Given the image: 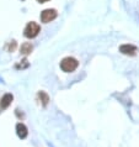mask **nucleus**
<instances>
[{"mask_svg":"<svg viewBox=\"0 0 139 147\" xmlns=\"http://www.w3.org/2000/svg\"><path fill=\"white\" fill-rule=\"evenodd\" d=\"M78 66H79V62H78V59H75L74 57H65V58L62 59V62H60V68L65 73L74 72L78 68Z\"/></svg>","mask_w":139,"mask_h":147,"instance_id":"nucleus-1","label":"nucleus"},{"mask_svg":"<svg viewBox=\"0 0 139 147\" xmlns=\"http://www.w3.org/2000/svg\"><path fill=\"white\" fill-rule=\"evenodd\" d=\"M41 32V27L38 24H36V22H28L26 27H25V30H23V35L26 36L27 38H35L36 36H37L38 34Z\"/></svg>","mask_w":139,"mask_h":147,"instance_id":"nucleus-2","label":"nucleus"},{"mask_svg":"<svg viewBox=\"0 0 139 147\" xmlns=\"http://www.w3.org/2000/svg\"><path fill=\"white\" fill-rule=\"evenodd\" d=\"M57 18V11L54 9H46L42 11V14H41V21L44 22V24H48L53 21Z\"/></svg>","mask_w":139,"mask_h":147,"instance_id":"nucleus-3","label":"nucleus"},{"mask_svg":"<svg viewBox=\"0 0 139 147\" xmlns=\"http://www.w3.org/2000/svg\"><path fill=\"white\" fill-rule=\"evenodd\" d=\"M137 47L133 45H122V46H120V52L127 56H134L137 53Z\"/></svg>","mask_w":139,"mask_h":147,"instance_id":"nucleus-4","label":"nucleus"},{"mask_svg":"<svg viewBox=\"0 0 139 147\" xmlns=\"http://www.w3.org/2000/svg\"><path fill=\"white\" fill-rule=\"evenodd\" d=\"M14 96L13 94H5L1 99H0V111H3V110H5L6 108H9V105L11 104V101H13Z\"/></svg>","mask_w":139,"mask_h":147,"instance_id":"nucleus-5","label":"nucleus"},{"mask_svg":"<svg viewBox=\"0 0 139 147\" xmlns=\"http://www.w3.org/2000/svg\"><path fill=\"white\" fill-rule=\"evenodd\" d=\"M16 134H17V136L20 138H25L27 136V134H28L27 127L22 124V122H19V124L16 125Z\"/></svg>","mask_w":139,"mask_h":147,"instance_id":"nucleus-6","label":"nucleus"},{"mask_svg":"<svg viewBox=\"0 0 139 147\" xmlns=\"http://www.w3.org/2000/svg\"><path fill=\"white\" fill-rule=\"evenodd\" d=\"M32 50H33V46H32V43H30V42H25L23 45H21V48H20L21 55H23V56L30 55L32 52Z\"/></svg>","mask_w":139,"mask_h":147,"instance_id":"nucleus-7","label":"nucleus"},{"mask_svg":"<svg viewBox=\"0 0 139 147\" xmlns=\"http://www.w3.org/2000/svg\"><path fill=\"white\" fill-rule=\"evenodd\" d=\"M37 96H38L41 104H42L43 107H46V105L48 104V101H49V96H48V94L44 93V92H39Z\"/></svg>","mask_w":139,"mask_h":147,"instance_id":"nucleus-8","label":"nucleus"},{"mask_svg":"<svg viewBox=\"0 0 139 147\" xmlns=\"http://www.w3.org/2000/svg\"><path fill=\"white\" fill-rule=\"evenodd\" d=\"M16 41H11V42H9L7 43V46H6V48H7V51L9 52H14L15 51V48H16Z\"/></svg>","mask_w":139,"mask_h":147,"instance_id":"nucleus-9","label":"nucleus"},{"mask_svg":"<svg viewBox=\"0 0 139 147\" xmlns=\"http://www.w3.org/2000/svg\"><path fill=\"white\" fill-rule=\"evenodd\" d=\"M28 66H30L28 61H27V59H23V61H21V63L16 64V68H21V69H23V68H27Z\"/></svg>","mask_w":139,"mask_h":147,"instance_id":"nucleus-10","label":"nucleus"},{"mask_svg":"<svg viewBox=\"0 0 139 147\" xmlns=\"http://www.w3.org/2000/svg\"><path fill=\"white\" fill-rule=\"evenodd\" d=\"M38 3H46V1H48V0H37Z\"/></svg>","mask_w":139,"mask_h":147,"instance_id":"nucleus-11","label":"nucleus"}]
</instances>
